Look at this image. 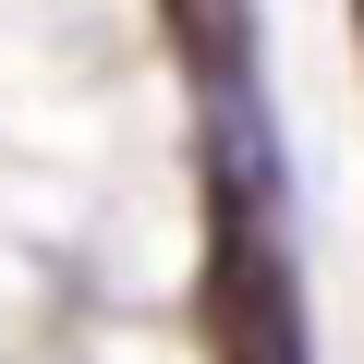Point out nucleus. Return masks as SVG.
<instances>
[{"label":"nucleus","mask_w":364,"mask_h":364,"mask_svg":"<svg viewBox=\"0 0 364 364\" xmlns=\"http://www.w3.org/2000/svg\"><path fill=\"white\" fill-rule=\"evenodd\" d=\"M195 316H207V364H304V291H291V255H279L267 219L231 207V195H219V219H207Z\"/></svg>","instance_id":"1"},{"label":"nucleus","mask_w":364,"mask_h":364,"mask_svg":"<svg viewBox=\"0 0 364 364\" xmlns=\"http://www.w3.org/2000/svg\"><path fill=\"white\" fill-rule=\"evenodd\" d=\"M158 25H170V49L195 61L207 85H243L255 73V0H158Z\"/></svg>","instance_id":"2"}]
</instances>
